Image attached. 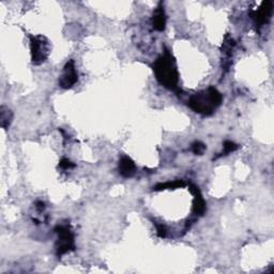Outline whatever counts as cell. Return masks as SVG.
Segmentation results:
<instances>
[{"mask_svg": "<svg viewBox=\"0 0 274 274\" xmlns=\"http://www.w3.org/2000/svg\"><path fill=\"white\" fill-rule=\"evenodd\" d=\"M153 71L155 77L159 83L169 90L178 91V81H179V74H178L175 58L171 54L165 50L162 56L156 59L153 65Z\"/></svg>", "mask_w": 274, "mask_h": 274, "instance_id": "1", "label": "cell"}, {"mask_svg": "<svg viewBox=\"0 0 274 274\" xmlns=\"http://www.w3.org/2000/svg\"><path fill=\"white\" fill-rule=\"evenodd\" d=\"M222 93L214 87H209L194 95L189 100V106L197 114L210 116L222 104Z\"/></svg>", "mask_w": 274, "mask_h": 274, "instance_id": "2", "label": "cell"}, {"mask_svg": "<svg viewBox=\"0 0 274 274\" xmlns=\"http://www.w3.org/2000/svg\"><path fill=\"white\" fill-rule=\"evenodd\" d=\"M55 232H56L58 236L56 242V253L58 257L67 254L68 252L74 251V235L70 228V226L59 224L55 227Z\"/></svg>", "mask_w": 274, "mask_h": 274, "instance_id": "3", "label": "cell"}, {"mask_svg": "<svg viewBox=\"0 0 274 274\" xmlns=\"http://www.w3.org/2000/svg\"><path fill=\"white\" fill-rule=\"evenodd\" d=\"M30 51L32 64L39 66L47 59L51 52V44L43 36H30Z\"/></svg>", "mask_w": 274, "mask_h": 274, "instance_id": "4", "label": "cell"}, {"mask_svg": "<svg viewBox=\"0 0 274 274\" xmlns=\"http://www.w3.org/2000/svg\"><path fill=\"white\" fill-rule=\"evenodd\" d=\"M77 80L78 74L76 71V68H75L74 60L71 59L66 64L63 74L60 75L59 86L64 89H70L77 83Z\"/></svg>", "mask_w": 274, "mask_h": 274, "instance_id": "5", "label": "cell"}, {"mask_svg": "<svg viewBox=\"0 0 274 274\" xmlns=\"http://www.w3.org/2000/svg\"><path fill=\"white\" fill-rule=\"evenodd\" d=\"M273 3L272 1H264L257 10L251 11L250 15L256 25H265L269 22L272 14Z\"/></svg>", "mask_w": 274, "mask_h": 274, "instance_id": "6", "label": "cell"}, {"mask_svg": "<svg viewBox=\"0 0 274 274\" xmlns=\"http://www.w3.org/2000/svg\"><path fill=\"white\" fill-rule=\"evenodd\" d=\"M189 190L194 196V202H193L194 213L198 215H204L206 212V202L201 193V190L198 189V187L195 186V184H190Z\"/></svg>", "mask_w": 274, "mask_h": 274, "instance_id": "7", "label": "cell"}, {"mask_svg": "<svg viewBox=\"0 0 274 274\" xmlns=\"http://www.w3.org/2000/svg\"><path fill=\"white\" fill-rule=\"evenodd\" d=\"M152 27L153 29L156 31H164L166 27V14L165 11H164L163 3L160 2L157 4L156 9L153 13L152 16Z\"/></svg>", "mask_w": 274, "mask_h": 274, "instance_id": "8", "label": "cell"}, {"mask_svg": "<svg viewBox=\"0 0 274 274\" xmlns=\"http://www.w3.org/2000/svg\"><path fill=\"white\" fill-rule=\"evenodd\" d=\"M119 174L123 178H131L136 173V165L134 161L129 156H122L119 161Z\"/></svg>", "mask_w": 274, "mask_h": 274, "instance_id": "9", "label": "cell"}, {"mask_svg": "<svg viewBox=\"0 0 274 274\" xmlns=\"http://www.w3.org/2000/svg\"><path fill=\"white\" fill-rule=\"evenodd\" d=\"M235 45H236L235 40L232 39L229 36V34H227V36L225 37L223 45H222V53L224 54V56H225V61H224V68H225V70H228V68L231 65L230 58H231L232 50H234Z\"/></svg>", "mask_w": 274, "mask_h": 274, "instance_id": "10", "label": "cell"}, {"mask_svg": "<svg viewBox=\"0 0 274 274\" xmlns=\"http://www.w3.org/2000/svg\"><path fill=\"white\" fill-rule=\"evenodd\" d=\"M186 186H187V183L183 180H176L173 182L169 181V182H165V183H157L155 187H153V191L160 192V191H164V190H175V189L184 188Z\"/></svg>", "mask_w": 274, "mask_h": 274, "instance_id": "11", "label": "cell"}, {"mask_svg": "<svg viewBox=\"0 0 274 274\" xmlns=\"http://www.w3.org/2000/svg\"><path fill=\"white\" fill-rule=\"evenodd\" d=\"M12 119H13V113L10 111V109L5 106L0 107V126H1L4 130H6L10 127Z\"/></svg>", "mask_w": 274, "mask_h": 274, "instance_id": "12", "label": "cell"}, {"mask_svg": "<svg viewBox=\"0 0 274 274\" xmlns=\"http://www.w3.org/2000/svg\"><path fill=\"white\" fill-rule=\"evenodd\" d=\"M239 148V146L237 145V143H235L234 141H230V140H225L224 141V151L222 153L218 154L215 159H217V157H221L223 155H227L231 152L236 151V150Z\"/></svg>", "mask_w": 274, "mask_h": 274, "instance_id": "13", "label": "cell"}, {"mask_svg": "<svg viewBox=\"0 0 274 274\" xmlns=\"http://www.w3.org/2000/svg\"><path fill=\"white\" fill-rule=\"evenodd\" d=\"M206 150V145L202 141H195L193 145H192V151L196 155H202L204 154Z\"/></svg>", "mask_w": 274, "mask_h": 274, "instance_id": "14", "label": "cell"}, {"mask_svg": "<svg viewBox=\"0 0 274 274\" xmlns=\"http://www.w3.org/2000/svg\"><path fill=\"white\" fill-rule=\"evenodd\" d=\"M153 224L155 225V227H156V235H157V237L165 238L166 235H167V230H166L165 225L159 224V223H156V222H153Z\"/></svg>", "mask_w": 274, "mask_h": 274, "instance_id": "15", "label": "cell"}, {"mask_svg": "<svg viewBox=\"0 0 274 274\" xmlns=\"http://www.w3.org/2000/svg\"><path fill=\"white\" fill-rule=\"evenodd\" d=\"M59 167L63 169H71L75 167V164L72 163L70 160L68 159H63L59 162Z\"/></svg>", "mask_w": 274, "mask_h": 274, "instance_id": "16", "label": "cell"}, {"mask_svg": "<svg viewBox=\"0 0 274 274\" xmlns=\"http://www.w3.org/2000/svg\"><path fill=\"white\" fill-rule=\"evenodd\" d=\"M36 208L38 209V211L42 212L45 209V204L43 202L38 201V202H36Z\"/></svg>", "mask_w": 274, "mask_h": 274, "instance_id": "17", "label": "cell"}]
</instances>
